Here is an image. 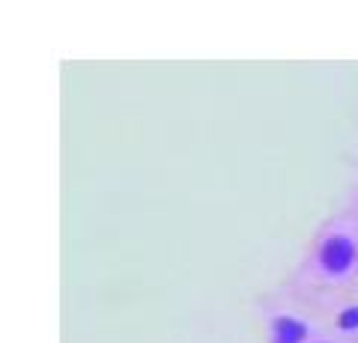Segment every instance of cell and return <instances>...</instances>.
Instances as JSON below:
<instances>
[{
	"label": "cell",
	"mask_w": 358,
	"mask_h": 343,
	"mask_svg": "<svg viewBox=\"0 0 358 343\" xmlns=\"http://www.w3.org/2000/svg\"><path fill=\"white\" fill-rule=\"evenodd\" d=\"M310 326L299 316H278L272 323V343H305Z\"/></svg>",
	"instance_id": "7a4b0ae2"
},
{
	"label": "cell",
	"mask_w": 358,
	"mask_h": 343,
	"mask_svg": "<svg viewBox=\"0 0 358 343\" xmlns=\"http://www.w3.org/2000/svg\"><path fill=\"white\" fill-rule=\"evenodd\" d=\"M338 328L341 331H358V305L346 307V311L338 316Z\"/></svg>",
	"instance_id": "3957f363"
},
{
	"label": "cell",
	"mask_w": 358,
	"mask_h": 343,
	"mask_svg": "<svg viewBox=\"0 0 358 343\" xmlns=\"http://www.w3.org/2000/svg\"><path fill=\"white\" fill-rule=\"evenodd\" d=\"M358 263V248L346 233H334L320 245V265L329 275H346Z\"/></svg>",
	"instance_id": "6da1fadb"
}]
</instances>
